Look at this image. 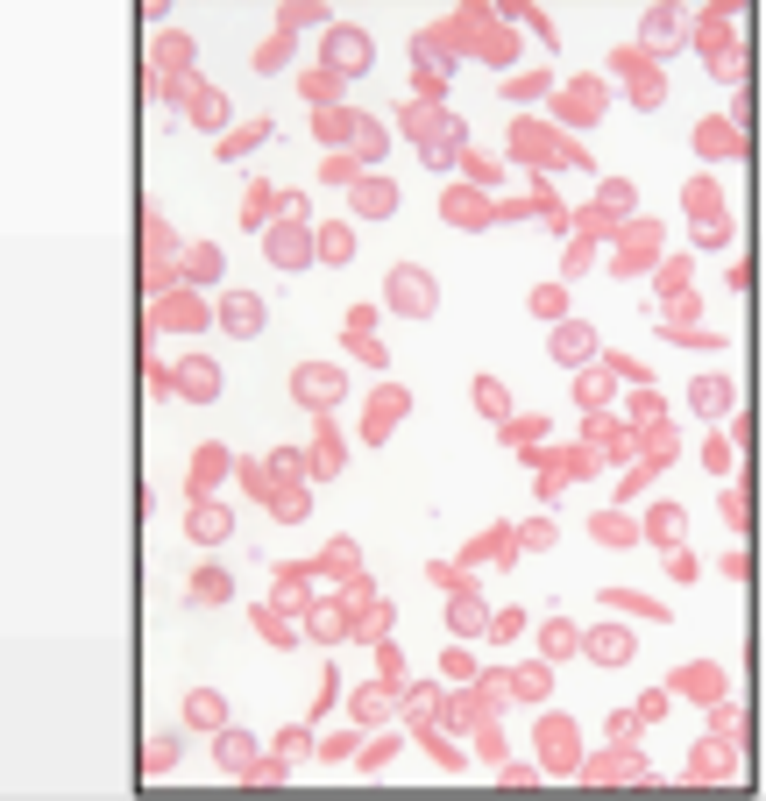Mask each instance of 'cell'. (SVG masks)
Masks as SVG:
<instances>
[]
</instances>
